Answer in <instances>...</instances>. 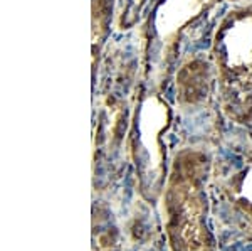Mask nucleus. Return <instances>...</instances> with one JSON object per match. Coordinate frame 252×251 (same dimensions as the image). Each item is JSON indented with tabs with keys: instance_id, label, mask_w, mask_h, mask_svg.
<instances>
[{
	"instance_id": "obj_1",
	"label": "nucleus",
	"mask_w": 252,
	"mask_h": 251,
	"mask_svg": "<svg viewBox=\"0 0 252 251\" xmlns=\"http://www.w3.org/2000/svg\"><path fill=\"white\" fill-rule=\"evenodd\" d=\"M165 192V231L170 251H217L207 228V197L200 179L182 169Z\"/></svg>"
}]
</instances>
